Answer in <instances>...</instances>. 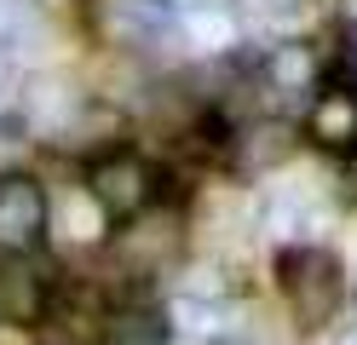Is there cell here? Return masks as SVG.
<instances>
[{
	"label": "cell",
	"instance_id": "1",
	"mask_svg": "<svg viewBox=\"0 0 357 345\" xmlns=\"http://www.w3.org/2000/svg\"><path fill=\"white\" fill-rule=\"evenodd\" d=\"M277 293L294 311L300 328H328L334 311H340V299H346V270L317 242H288L277 253Z\"/></svg>",
	"mask_w": 357,
	"mask_h": 345
},
{
	"label": "cell",
	"instance_id": "2",
	"mask_svg": "<svg viewBox=\"0 0 357 345\" xmlns=\"http://www.w3.org/2000/svg\"><path fill=\"white\" fill-rule=\"evenodd\" d=\"M86 196L98 201V213L109 224H132L139 213H150L155 207V161L139 155V150H104L93 155V167H86Z\"/></svg>",
	"mask_w": 357,
	"mask_h": 345
},
{
	"label": "cell",
	"instance_id": "3",
	"mask_svg": "<svg viewBox=\"0 0 357 345\" xmlns=\"http://www.w3.org/2000/svg\"><path fill=\"white\" fill-rule=\"evenodd\" d=\"M86 17H93V35L104 46H116V52H150L178 23L173 0H93Z\"/></svg>",
	"mask_w": 357,
	"mask_h": 345
},
{
	"label": "cell",
	"instance_id": "4",
	"mask_svg": "<svg viewBox=\"0 0 357 345\" xmlns=\"http://www.w3.org/2000/svg\"><path fill=\"white\" fill-rule=\"evenodd\" d=\"M185 253V213L178 207H150L132 219V230L121 236V265L132 276H155Z\"/></svg>",
	"mask_w": 357,
	"mask_h": 345
},
{
	"label": "cell",
	"instance_id": "5",
	"mask_svg": "<svg viewBox=\"0 0 357 345\" xmlns=\"http://www.w3.org/2000/svg\"><path fill=\"white\" fill-rule=\"evenodd\" d=\"M47 236V190L29 173H0V253H29Z\"/></svg>",
	"mask_w": 357,
	"mask_h": 345
},
{
	"label": "cell",
	"instance_id": "6",
	"mask_svg": "<svg viewBox=\"0 0 357 345\" xmlns=\"http://www.w3.org/2000/svg\"><path fill=\"white\" fill-rule=\"evenodd\" d=\"M323 52L311 40H277V46H265V58H259V86L265 92H277V98H317L323 92Z\"/></svg>",
	"mask_w": 357,
	"mask_h": 345
},
{
	"label": "cell",
	"instance_id": "7",
	"mask_svg": "<svg viewBox=\"0 0 357 345\" xmlns=\"http://www.w3.org/2000/svg\"><path fill=\"white\" fill-rule=\"evenodd\" d=\"M47 305H52L47 270H40L29 253H0V322L29 328V322L47 316Z\"/></svg>",
	"mask_w": 357,
	"mask_h": 345
},
{
	"label": "cell",
	"instance_id": "8",
	"mask_svg": "<svg viewBox=\"0 0 357 345\" xmlns=\"http://www.w3.org/2000/svg\"><path fill=\"white\" fill-rule=\"evenodd\" d=\"M305 138L328 155H351L357 150V92L340 81H323V92L305 109Z\"/></svg>",
	"mask_w": 357,
	"mask_h": 345
},
{
	"label": "cell",
	"instance_id": "9",
	"mask_svg": "<svg viewBox=\"0 0 357 345\" xmlns=\"http://www.w3.org/2000/svg\"><path fill=\"white\" fill-rule=\"evenodd\" d=\"M104 213H98V201L86 196V184H70V190H58L47 196V230L58 242H70V247H98L104 242Z\"/></svg>",
	"mask_w": 357,
	"mask_h": 345
},
{
	"label": "cell",
	"instance_id": "10",
	"mask_svg": "<svg viewBox=\"0 0 357 345\" xmlns=\"http://www.w3.org/2000/svg\"><path fill=\"white\" fill-rule=\"evenodd\" d=\"M288 150H294V132H288V121H277V115H254V121L231 138V161H236V173H248V178L282 167Z\"/></svg>",
	"mask_w": 357,
	"mask_h": 345
},
{
	"label": "cell",
	"instance_id": "11",
	"mask_svg": "<svg viewBox=\"0 0 357 345\" xmlns=\"http://www.w3.org/2000/svg\"><path fill=\"white\" fill-rule=\"evenodd\" d=\"M311 224H317V196L305 184H282L259 207V230H277V236H294V230H311Z\"/></svg>",
	"mask_w": 357,
	"mask_h": 345
},
{
	"label": "cell",
	"instance_id": "12",
	"mask_svg": "<svg viewBox=\"0 0 357 345\" xmlns=\"http://www.w3.org/2000/svg\"><path fill=\"white\" fill-rule=\"evenodd\" d=\"M167 316L150 305H121L116 316L104 322V345H167Z\"/></svg>",
	"mask_w": 357,
	"mask_h": 345
},
{
	"label": "cell",
	"instance_id": "13",
	"mask_svg": "<svg viewBox=\"0 0 357 345\" xmlns=\"http://www.w3.org/2000/svg\"><path fill=\"white\" fill-rule=\"evenodd\" d=\"M40 40V6L35 0H0V52Z\"/></svg>",
	"mask_w": 357,
	"mask_h": 345
},
{
	"label": "cell",
	"instance_id": "14",
	"mask_svg": "<svg viewBox=\"0 0 357 345\" xmlns=\"http://www.w3.org/2000/svg\"><path fill=\"white\" fill-rule=\"evenodd\" d=\"M248 17H259V23H294L300 12H305V0H236Z\"/></svg>",
	"mask_w": 357,
	"mask_h": 345
},
{
	"label": "cell",
	"instance_id": "15",
	"mask_svg": "<svg viewBox=\"0 0 357 345\" xmlns=\"http://www.w3.org/2000/svg\"><path fill=\"white\" fill-rule=\"evenodd\" d=\"M340 190H346V201H357V150L340 155Z\"/></svg>",
	"mask_w": 357,
	"mask_h": 345
},
{
	"label": "cell",
	"instance_id": "16",
	"mask_svg": "<svg viewBox=\"0 0 357 345\" xmlns=\"http://www.w3.org/2000/svg\"><path fill=\"white\" fill-rule=\"evenodd\" d=\"M213 345H277V339H265V334H254V328H236V334H219Z\"/></svg>",
	"mask_w": 357,
	"mask_h": 345
},
{
	"label": "cell",
	"instance_id": "17",
	"mask_svg": "<svg viewBox=\"0 0 357 345\" xmlns=\"http://www.w3.org/2000/svg\"><path fill=\"white\" fill-rule=\"evenodd\" d=\"M6 81L12 75H6V52H0V109H6Z\"/></svg>",
	"mask_w": 357,
	"mask_h": 345
},
{
	"label": "cell",
	"instance_id": "18",
	"mask_svg": "<svg viewBox=\"0 0 357 345\" xmlns=\"http://www.w3.org/2000/svg\"><path fill=\"white\" fill-rule=\"evenodd\" d=\"M340 345H357V328H346V339H340Z\"/></svg>",
	"mask_w": 357,
	"mask_h": 345
}]
</instances>
